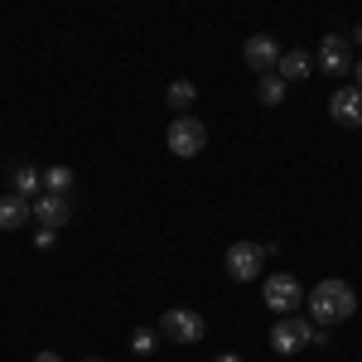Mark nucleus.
<instances>
[{"label": "nucleus", "instance_id": "nucleus-7", "mask_svg": "<svg viewBox=\"0 0 362 362\" xmlns=\"http://www.w3.org/2000/svg\"><path fill=\"white\" fill-rule=\"evenodd\" d=\"M314 63H319L329 78H353V44H348L343 34H324V39H319Z\"/></svg>", "mask_w": 362, "mask_h": 362}, {"label": "nucleus", "instance_id": "nucleus-21", "mask_svg": "<svg viewBox=\"0 0 362 362\" xmlns=\"http://www.w3.org/2000/svg\"><path fill=\"white\" fill-rule=\"evenodd\" d=\"M218 362H242V358H237V353H223V358H218Z\"/></svg>", "mask_w": 362, "mask_h": 362}, {"label": "nucleus", "instance_id": "nucleus-4", "mask_svg": "<svg viewBox=\"0 0 362 362\" xmlns=\"http://www.w3.org/2000/svg\"><path fill=\"white\" fill-rule=\"evenodd\" d=\"M165 145H169V155L194 160V155H203V145H208V126L198 116H174L169 131H165Z\"/></svg>", "mask_w": 362, "mask_h": 362}, {"label": "nucleus", "instance_id": "nucleus-13", "mask_svg": "<svg viewBox=\"0 0 362 362\" xmlns=\"http://www.w3.org/2000/svg\"><path fill=\"white\" fill-rule=\"evenodd\" d=\"M29 223V203L15 194H0V232H15Z\"/></svg>", "mask_w": 362, "mask_h": 362}, {"label": "nucleus", "instance_id": "nucleus-9", "mask_svg": "<svg viewBox=\"0 0 362 362\" xmlns=\"http://www.w3.org/2000/svg\"><path fill=\"white\" fill-rule=\"evenodd\" d=\"M280 54H285V49H280V39H271V34H251L247 49H242L247 68H251V73H261V78H266V73H276Z\"/></svg>", "mask_w": 362, "mask_h": 362}, {"label": "nucleus", "instance_id": "nucleus-11", "mask_svg": "<svg viewBox=\"0 0 362 362\" xmlns=\"http://www.w3.org/2000/svg\"><path fill=\"white\" fill-rule=\"evenodd\" d=\"M309 73H314V54H309V49H285V54H280L276 78H280L285 87L300 83V78H309Z\"/></svg>", "mask_w": 362, "mask_h": 362}, {"label": "nucleus", "instance_id": "nucleus-12", "mask_svg": "<svg viewBox=\"0 0 362 362\" xmlns=\"http://www.w3.org/2000/svg\"><path fill=\"white\" fill-rule=\"evenodd\" d=\"M10 194L25 198V203H34V198L44 194V169H34V165H10Z\"/></svg>", "mask_w": 362, "mask_h": 362}, {"label": "nucleus", "instance_id": "nucleus-10", "mask_svg": "<svg viewBox=\"0 0 362 362\" xmlns=\"http://www.w3.org/2000/svg\"><path fill=\"white\" fill-rule=\"evenodd\" d=\"M329 116H334L338 126L358 131L362 126V87H338L334 97H329Z\"/></svg>", "mask_w": 362, "mask_h": 362}, {"label": "nucleus", "instance_id": "nucleus-8", "mask_svg": "<svg viewBox=\"0 0 362 362\" xmlns=\"http://www.w3.org/2000/svg\"><path fill=\"white\" fill-rule=\"evenodd\" d=\"M29 218L44 227V232H58V227L73 218V198H58V194H39L29 203Z\"/></svg>", "mask_w": 362, "mask_h": 362}, {"label": "nucleus", "instance_id": "nucleus-15", "mask_svg": "<svg viewBox=\"0 0 362 362\" xmlns=\"http://www.w3.org/2000/svg\"><path fill=\"white\" fill-rule=\"evenodd\" d=\"M165 102L174 107L179 116H189V107L198 102V87L189 83V78H179V83H169V92H165Z\"/></svg>", "mask_w": 362, "mask_h": 362}, {"label": "nucleus", "instance_id": "nucleus-17", "mask_svg": "<svg viewBox=\"0 0 362 362\" xmlns=\"http://www.w3.org/2000/svg\"><path fill=\"white\" fill-rule=\"evenodd\" d=\"M131 353H136V358H150V353H155V334H150V329H136V334H131Z\"/></svg>", "mask_w": 362, "mask_h": 362}, {"label": "nucleus", "instance_id": "nucleus-5", "mask_svg": "<svg viewBox=\"0 0 362 362\" xmlns=\"http://www.w3.org/2000/svg\"><path fill=\"white\" fill-rule=\"evenodd\" d=\"M261 295H266V309H276L280 319H285V314H295V309L305 305V285L290 276V271H276V276H266Z\"/></svg>", "mask_w": 362, "mask_h": 362}, {"label": "nucleus", "instance_id": "nucleus-6", "mask_svg": "<svg viewBox=\"0 0 362 362\" xmlns=\"http://www.w3.org/2000/svg\"><path fill=\"white\" fill-rule=\"evenodd\" d=\"M160 334L169 338V343H184V348H189V343H198V338L208 334V324H203V314H198V309H165V319H160Z\"/></svg>", "mask_w": 362, "mask_h": 362}, {"label": "nucleus", "instance_id": "nucleus-22", "mask_svg": "<svg viewBox=\"0 0 362 362\" xmlns=\"http://www.w3.org/2000/svg\"><path fill=\"white\" fill-rule=\"evenodd\" d=\"M83 362H102V358H83Z\"/></svg>", "mask_w": 362, "mask_h": 362}, {"label": "nucleus", "instance_id": "nucleus-3", "mask_svg": "<svg viewBox=\"0 0 362 362\" xmlns=\"http://www.w3.org/2000/svg\"><path fill=\"white\" fill-rule=\"evenodd\" d=\"M276 256V242L266 247V242H232L227 247V276L232 280H256L266 271V261Z\"/></svg>", "mask_w": 362, "mask_h": 362}, {"label": "nucleus", "instance_id": "nucleus-14", "mask_svg": "<svg viewBox=\"0 0 362 362\" xmlns=\"http://www.w3.org/2000/svg\"><path fill=\"white\" fill-rule=\"evenodd\" d=\"M73 189H78V174H73L68 165H49V169H44V194H58V198H68Z\"/></svg>", "mask_w": 362, "mask_h": 362}, {"label": "nucleus", "instance_id": "nucleus-16", "mask_svg": "<svg viewBox=\"0 0 362 362\" xmlns=\"http://www.w3.org/2000/svg\"><path fill=\"white\" fill-rule=\"evenodd\" d=\"M256 97H261L266 107H280V102H285V83H280L276 73H266V78L256 83Z\"/></svg>", "mask_w": 362, "mask_h": 362}, {"label": "nucleus", "instance_id": "nucleus-19", "mask_svg": "<svg viewBox=\"0 0 362 362\" xmlns=\"http://www.w3.org/2000/svg\"><path fill=\"white\" fill-rule=\"evenodd\" d=\"M34 362H63V358H58V353H39Z\"/></svg>", "mask_w": 362, "mask_h": 362}, {"label": "nucleus", "instance_id": "nucleus-2", "mask_svg": "<svg viewBox=\"0 0 362 362\" xmlns=\"http://www.w3.org/2000/svg\"><path fill=\"white\" fill-rule=\"evenodd\" d=\"M309 343H329V329H319L314 319H300V314H285V319L271 324V348L285 353V358L309 348Z\"/></svg>", "mask_w": 362, "mask_h": 362}, {"label": "nucleus", "instance_id": "nucleus-18", "mask_svg": "<svg viewBox=\"0 0 362 362\" xmlns=\"http://www.w3.org/2000/svg\"><path fill=\"white\" fill-rule=\"evenodd\" d=\"M353 87H362V58L353 63Z\"/></svg>", "mask_w": 362, "mask_h": 362}, {"label": "nucleus", "instance_id": "nucleus-20", "mask_svg": "<svg viewBox=\"0 0 362 362\" xmlns=\"http://www.w3.org/2000/svg\"><path fill=\"white\" fill-rule=\"evenodd\" d=\"M348 44H362V25H358V29H353V39H348Z\"/></svg>", "mask_w": 362, "mask_h": 362}, {"label": "nucleus", "instance_id": "nucleus-1", "mask_svg": "<svg viewBox=\"0 0 362 362\" xmlns=\"http://www.w3.org/2000/svg\"><path fill=\"white\" fill-rule=\"evenodd\" d=\"M353 309H358V295H353L348 280H319V285L309 290V319H314L319 329L353 319Z\"/></svg>", "mask_w": 362, "mask_h": 362}]
</instances>
